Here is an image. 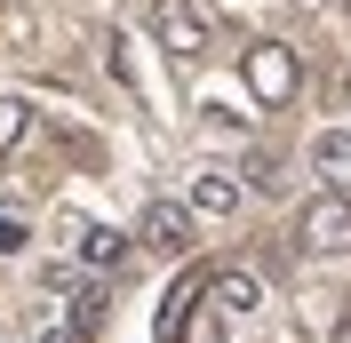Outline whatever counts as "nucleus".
I'll list each match as a JSON object with an SVG mask.
<instances>
[{"mask_svg":"<svg viewBox=\"0 0 351 343\" xmlns=\"http://www.w3.org/2000/svg\"><path fill=\"white\" fill-rule=\"evenodd\" d=\"M72 248H80V263L112 272V263L128 256V232H112V224H72Z\"/></svg>","mask_w":351,"mask_h":343,"instance_id":"nucleus-6","label":"nucleus"},{"mask_svg":"<svg viewBox=\"0 0 351 343\" xmlns=\"http://www.w3.org/2000/svg\"><path fill=\"white\" fill-rule=\"evenodd\" d=\"M72 327H80V335L104 327V287H80V296H72Z\"/></svg>","mask_w":351,"mask_h":343,"instance_id":"nucleus-12","label":"nucleus"},{"mask_svg":"<svg viewBox=\"0 0 351 343\" xmlns=\"http://www.w3.org/2000/svg\"><path fill=\"white\" fill-rule=\"evenodd\" d=\"M24 136H32V104L24 96H0V152H16Z\"/></svg>","mask_w":351,"mask_h":343,"instance_id":"nucleus-10","label":"nucleus"},{"mask_svg":"<svg viewBox=\"0 0 351 343\" xmlns=\"http://www.w3.org/2000/svg\"><path fill=\"white\" fill-rule=\"evenodd\" d=\"M24 239H32V232H24L16 215H0V256H24Z\"/></svg>","mask_w":351,"mask_h":343,"instance_id":"nucleus-13","label":"nucleus"},{"mask_svg":"<svg viewBox=\"0 0 351 343\" xmlns=\"http://www.w3.org/2000/svg\"><path fill=\"white\" fill-rule=\"evenodd\" d=\"M176 343H223V311H216L208 296H199V303H192V320H184V335H176Z\"/></svg>","mask_w":351,"mask_h":343,"instance_id":"nucleus-11","label":"nucleus"},{"mask_svg":"<svg viewBox=\"0 0 351 343\" xmlns=\"http://www.w3.org/2000/svg\"><path fill=\"white\" fill-rule=\"evenodd\" d=\"M311 168L328 176V192H351V136L343 128H319L311 136Z\"/></svg>","mask_w":351,"mask_h":343,"instance_id":"nucleus-5","label":"nucleus"},{"mask_svg":"<svg viewBox=\"0 0 351 343\" xmlns=\"http://www.w3.org/2000/svg\"><path fill=\"white\" fill-rule=\"evenodd\" d=\"M0 343H8V335H0Z\"/></svg>","mask_w":351,"mask_h":343,"instance_id":"nucleus-16","label":"nucleus"},{"mask_svg":"<svg viewBox=\"0 0 351 343\" xmlns=\"http://www.w3.org/2000/svg\"><path fill=\"white\" fill-rule=\"evenodd\" d=\"M240 208V184H232V176H199L192 184V215H232Z\"/></svg>","mask_w":351,"mask_h":343,"instance_id":"nucleus-9","label":"nucleus"},{"mask_svg":"<svg viewBox=\"0 0 351 343\" xmlns=\"http://www.w3.org/2000/svg\"><path fill=\"white\" fill-rule=\"evenodd\" d=\"M40 343H88V335H80V327H72V320H64V327H48V335H40Z\"/></svg>","mask_w":351,"mask_h":343,"instance_id":"nucleus-15","label":"nucleus"},{"mask_svg":"<svg viewBox=\"0 0 351 343\" xmlns=\"http://www.w3.org/2000/svg\"><path fill=\"white\" fill-rule=\"evenodd\" d=\"M240 80H247V96H256L263 112H280V104H295L304 64H295V48H287V40H256V48L240 56Z\"/></svg>","mask_w":351,"mask_h":343,"instance_id":"nucleus-1","label":"nucleus"},{"mask_svg":"<svg viewBox=\"0 0 351 343\" xmlns=\"http://www.w3.org/2000/svg\"><path fill=\"white\" fill-rule=\"evenodd\" d=\"M136 239H144L152 256H184V248H192V208H184V200H152L144 224H136Z\"/></svg>","mask_w":351,"mask_h":343,"instance_id":"nucleus-4","label":"nucleus"},{"mask_svg":"<svg viewBox=\"0 0 351 343\" xmlns=\"http://www.w3.org/2000/svg\"><path fill=\"white\" fill-rule=\"evenodd\" d=\"M152 40L168 48L176 64H199L208 56V16H199L192 0H152Z\"/></svg>","mask_w":351,"mask_h":343,"instance_id":"nucleus-3","label":"nucleus"},{"mask_svg":"<svg viewBox=\"0 0 351 343\" xmlns=\"http://www.w3.org/2000/svg\"><path fill=\"white\" fill-rule=\"evenodd\" d=\"M295 239H304L311 256H351V192H319V200H304Z\"/></svg>","mask_w":351,"mask_h":343,"instance_id":"nucleus-2","label":"nucleus"},{"mask_svg":"<svg viewBox=\"0 0 351 343\" xmlns=\"http://www.w3.org/2000/svg\"><path fill=\"white\" fill-rule=\"evenodd\" d=\"M247 176H256V192H280V184H287L280 160H263V152H256V168H247Z\"/></svg>","mask_w":351,"mask_h":343,"instance_id":"nucleus-14","label":"nucleus"},{"mask_svg":"<svg viewBox=\"0 0 351 343\" xmlns=\"http://www.w3.org/2000/svg\"><path fill=\"white\" fill-rule=\"evenodd\" d=\"M208 303H216V311H256L263 287H256L247 272H216V279H208Z\"/></svg>","mask_w":351,"mask_h":343,"instance_id":"nucleus-8","label":"nucleus"},{"mask_svg":"<svg viewBox=\"0 0 351 343\" xmlns=\"http://www.w3.org/2000/svg\"><path fill=\"white\" fill-rule=\"evenodd\" d=\"M208 296V279H176L168 287V303H160V343H176L184 335V320H192V303Z\"/></svg>","mask_w":351,"mask_h":343,"instance_id":"nucleus-7","label":"nucleus"}]
</instances>
